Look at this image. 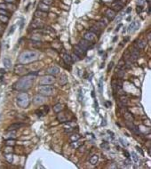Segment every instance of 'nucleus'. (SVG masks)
<instances>
[{
    "mask_svg": "<svg viewBox=\"0 0 151 169\" xmlns=\"http://www.w3.org/2000/svg\"><path fill=\"white\" fill-rule=\"evenodd\" d=\"M139 56V51L138 50H133L132 52H131V57L133 59V60H137Z\"/></svg>",
    "mask_w": 151,
    "mask_h": 169,
    "instance_id": "25",
    "label": "nucleus"
},
{
    "mask_svg": "<svg viewBox=\"0 0 151 169\" xmlns=\"http://www.w3.org/2000/svg\"><path fill=\"white\" fill-rule=\"evenodd\" d=\"M37 57H38V53L35 51H26L20 53L18 60L21 64H27L28 62L36 60Z\"/></svg>",
    "mask_w": 151,
    "mask_h": 169,
    "instance_id": "2",
    "label": "nucleus"
},
{
    "mask_svg": "<svg viewBox=\"0 0 151 169\" xmlns=\"http://www.w3.org/2000/svg\"><path fill=\"white\" fill-rule=\"evenodd\" d=\"M96 36L97 35H95L94 33L92 32H87L85 33V35H84V36H83V38L85 39V40L89 41V42H91V43H92L93 44V42H95L96 40Z\"/></svg>",
    "mask_w": 151,
    "mask_h": 169,
    "instance_id": "9",
    "label": "nucleus"
},
{
    "mask_svg": "<svg viewBox=\"0 0 151 169\" xmlns=\"http://www.w3.org/2000/svg\"><path fill=\"white\" fill-rule=\"evenodd\" d=\"M62 59H63L64 62H65L66 64L71 65L72 62H73L71 56H70V55H68V54H67V53H65V54H64L63 57H62Z\"/></svg>",
    "mask_w": 151,
    "mask_h": 169,
    "instance_id": "16",
    "label": "nucleus"
},
{
    "mask_svg": "<svg viewBox=\"0 0 151 169\" xmlns=\"http://www.w3.org/2000/svg\"><path fill=\"white\" fill-rule=\"evenodd\" d=\"M5 159L9 162V163H12V155L10 153V154H6L5 155Z\"/></svg>",
    "mask_w": 151,
    "mask_h": 169,
    "instance_id": "35",
    "label": "nucleus"
},
{
    "mask_svg": "<svg viewBox=\"0 0 151 169\" xmlns=\"http://www.w3.org/2000/svg\"><path fill=\"white\" fill-rule=\"evenodd\" d=\"M112 67H113V61H111V63H110V65L108 66V70H109V69H110V68H111Z\"/></svg>",
    "mask_w": 151,
    "mask_h": 169,
    "instance_id": "52",
    "label": "nucleus"
},
{
    "mask_svg": "<svg viewBox=\"0 0 151 169\" xmlns=\"http://www.w3.org/2000/svg\"><path fill=\"white\" fill-rule=\"evenodd\" d=\"M48 110H49V108H48L47 106H43V107H41L40 109H36V114L38 116V117H43V116H44L45 114H47Z\"/></svg>",
    "mask_w": 151,
    "mask_h": 169,
    "instance_id": "10",
    "label": "nucleus"
},
{
    "mask_svg": "<svg viewBox=\"0 0 151 169\" xmlns=\"http://www.w3.org/2000/svg\"><path fill=\"white\" fill-rule=\"evenodd\" d=\"M124 117H125V120H126V121H131V122H132V121H133V117H132V116H131V114L130 112H126V113H125Z\"/></svg>",
    "mask_w": 151,
    "mask_h": 169,
    "instance_id": "26",
    "label": "nucleus"
},
{
    "mask_svg": "<svg viewBox=\"0 0 151 169\" xmlns=\"http://www.w3.org/2000/svg\"><path fill=\"white\" fill-rule=\"evenodd\" d=\"M120 101H121V103H122V105L123 106H124V105H126L127 104V102H128V99L126 98L125 96H121L120 97Z\"/></svg>",
    "mask_w": 151,
    "mask_h": 169,
    "instance_id": "29",
    "label": "nucleus"
},
{
    "mask_svg": "<svg viewBox=\"0 0 151 169\" xmlns=\"http://www.w3.org/2000/svg\"><path fill=\"white\" fill-rule=\"evenodd\" d=\"M139 28V21H133L132 23L130 24V26L128 27V31L129 32H133L138 30V28Z\"/></svg>",
    "mask_w": 151,
    "mask_h": 169,
    "instance_id": "12",
    "label": "nucleus"
},
{
    "mask_svg": "<svg viewBox=\"0 0 151 169\" xmlns=\"http://www.w3.org/2000/svg\"><path fill=\"white\" fill-rule=\"evenodd\" d=\"M54 76H52V75H46V76H44L43 77H41L39 79V82L38 84L40 85H50L54 83Z\"/></svg>",
    "mask_w": 151,
    "mask_h": 169,
    "instance_id": "5",
    "label": "nucleus"
},
{
    "mask_svg": "<svg viewBox=\"0 0 151 169\" xmlns=\"http://www.w3.org/2000/svg\"><path fill=\"white\" fill-rule=\"evenodd\" d=\"M110 106H111V102H110V101H105V107H106V108H110Z\"/></svg>",
    "mask_w": 151,
    "mask_h": 169,
    "instance_id": "44",
    "label": "nucleus"
},
{
    "mask_svg": "<svg viewBox=\"0 0 151 169\" xmlns=\"http://www.w3.org/2000/svg\"><path fill=\"white\" fill-rule=\"evenodd\" d=\"M124 64H125L124 60H120L119 62H118V64H117V69H123V68H124Z\"/></svg>",
    "mask_w": 151,
    "mask_h": 169,
    "instance_id": "30",
    "label": "nucleus"
},
{
    "mask_svg": "<svg viewBox=\"0 0 151 169\" xmlns=\"http://www.w3.org/2000/svg\"><path fill=\"white\" fill-rule=\"evenodd\" d=\"M141 11H142V6H140V5H139V6H138V7H137V12H140Z\"/></svg>",
    "mask_w": 151,
    "mask_h": 169,
    "instance_id": "47",
    "label": "nucleus"
},
{
    "mask_svg": "<svg viewBox=\"0 0 151 169\" xmlns=\"http://www.w3.org/2000/svg\"><path fill=\"white\" fill-rule=\"evenodd\" d=\"M123 154L125 155V157H130V154H129L127 151H124V152H123Z\"/></svg>",
    "mask_w": 151,
    "mask_h": 169,
    "instance_id": "48",
    "label": "nucleus"
},
{
    "mask_svg": "<svg viewBox=\"0 0 151 169\" xmlns=\"http://www.w3.org/2000/svg\"><path fill=\"white\" fill-rule=\"evenodd\" d=\"M117 76L119 78H122L123 76H124V71H123V69H118V71H117Z\"/></svg>",
    "mask_w": 151,
    "mask_h": 169,
    "instance_id": "37",
    "label": "nucleus"
},
{
    "mask_svg": "<svg viewBox=\"0 0 151 169\" xmlns=\"http://www.w3.org/2000/svg\"><path fill=\"white\" fill-rule=\"evenodd\" d=\"M0 20L3 22H7L8 21V17L6 15H1L0 14Z\"/></svg>",
    "mask_w": 151,
    "mask_h": 169,
    "instance_id": "36",
    "label": "nucleus"
},
{
    "mask_svg": "<svg viewBox=\"0 0 151 169\" xmlns=\"http://www.w3.org/2000/svg\"><path fill=\"white\" fill-rule=\"evenodd\" d=\"M78 45H79L81 48H83V50L87 51L88 49L91 48V46H92V43H91V42H89V41H87V40H85V39L83 38V39H82V40L79 42Z\"/></svg>",
    "mask_w": 151,
    "mask_h": 169,
    "instance_id": "8",
    "label": "nucleus"
},
{
    "mask_svg": "<svg viewBox=\"0 0 151 169\" xmlns=\"http://www.w3.org/2000/svg\"><path fill=\"white\" fill-rule=\"evenodd\" d=\"M115 12L114 11V10H112V9H107V11H106V16H107V18L108 19V20H114L115 17Z\"/></svg>",
    "mask_w": 151,
    "mask_h": 169,
    "instance_id": "14",
    "label": "nucleus"
},
{
    "mask_svg": "<svg viewBox=\"0 0 151 169\" xmlns=\"http://www.w3.org/2000/svg\"><path fill=\"white\" fill-rule=\"evenodd\" d=\"M60 114H58L57 116V119L60 121V122H67L68 119V116L67 115L66 112H59Z\"/></svg>",
    "mask_w": 151,
    "mask_h": 169,
    "instance_id": "13",
    "label": "nucleus"
},
{
    "mask_svg": "<svg viewBox=\"0 0 151 169\" xmlns=\"http://www.w3.org/2000/svg\"><path fill=\"white\" fill-rule=\"evenodd\" d=\"M62 109H63V105L61 104V103H57V104H55L53 106V110H54L56 113L60 112Z\"/></svg>",
    "mask_w": 151,
    "mask_h": 169,
    "instance_id": "20",
    "label": "nucleus"
},
{
    "mask_svg": "<svg viewBox=\"0 0 151 169\" xmlns=\"http://www.w3.org/2000/svg\"><path fill=\"white\" fill-rule=\"evenodd\" d=\"M54 87L52 85H40L38 87V93L44 96H51L54 93Z\"/></svg>",
    "mask_w": 151,
    "mask_h": 169,
    "instance_id": "4",
    "label": "nucleus"
},
{
    "mask_svg": "<svg viewBox=\"0 0 151 169\" xmlns=\"http://www.w3.org/2000/svg\"><path fill=\"white\" fill-rule=\"evenodd\" d=\"M0 14L1 15H7L8 12L5 11V10H3V9H0Z\"/></svg>",
    "mask_w": 151,
    "mask_h": 169,
    "instance_id": "42",
    "label": "nucleus"
},
{
    "mask_svg": "<svg viewBox=\"0 0 151 169\" xmlns=\"http://www.w3.org/2000/svg\"><path fill=\"white\" fill-rule=\"evenodd\" d=\"M91 32H92V33H94L95 35H99V33H100V30H99V28H98L97 27H91Z\"/></svg>",
    "mask_w": 151,
    "mask_h": 169,
    "instance_id": "31",
    "label": "nucleus"
},
{
    "mask_svg": "<svg viewBox=\"0 0 151 169\" xmlns=\"http://www.w3.org/2000/svg\"><path fill=\"white\" fill-rule=\"evenodd\" d=\"M6 3H13L14 2V0H4Z\"/></svg>",
    "mask_w": 151,
    "mask_h": 169,
    "instance_id": "51",
    "label": "nucleus"
},
{
    "mask_svg": "<svg viewBox=\"0 0 151 169\" xmlns=\"http://www.w3.org/2000/svg\"><path fill=\"white\" fill-rule=\"evenodd\" d=\"M98 160H99V157H98L97 155H93V156L90 158V163H91V165H94L98 163Z\"/></svg>",
    "mask_w": 151,
    "mask_h": 169,
    "instance_id": "24",
    "label": "nucleus"
},
{
    "mask_svg": "<svg viewBox=\"0 0 151 169\" xmlns=\"http://www.w3.org/2000/svg\"><path fill=\"white\" fill-rule=\"evenodd\" d=\"M16 99H17V104L20 108H28L30 104L28 95L25 92H21V93H18Z\"/></svg>",
    "mask_w": 151,
    "mask_h": 169,
    "instance_id": "3",
    "label": "nucleus"
},
{
    "mask_svg": "<svg viewBox=\"0 0 151 169\" xmlns=\"http://www.w3.org/2000/svg\"><path fill=\"white\" fill-rule=\"evenodd\" d=\"M80 138V135L79 134H73L70 136V140L71 141H76V140H78Z\"/></svg>",
    "mask_w": 151,
    "mask_h": 169,
    "instance_id": "38",
    "label": "nucleus"
},
{
    "mask_svg": "<svg viewBox=\"0 0 151 169\" xmlns=\"http://www.w3.org/2000/svg\"><path fill=\"white\" fill-rule=\"evenodd\" d=\"M5 144L7 146H13V145H15V141L13 139H8L7 141H5Z\"/></svg>",
    "mask_w": 151,
    "mask_h": 169,
    "instance_id": "34",
    "label": "nucleus"
},
{
    "mask_svg": "<svg viewBox=\"0 0 151 169\" xmlns=\"http://www.w3.org/2000/svg\"><path fill=\"white\" fill-rule=\"evenodd\" d=\"M74 54L76 55L78 58H83L86 54V51L83 50V48H81L79 45H75L74 46Z\"/></svg>",
    "mask_w": 151,
    "mask_h": 169,
    "instance_id": "6",
    "label": "nucleus"
},
{
    "mask_svg": "<svg viewBox=\"0 0 151 169\" xmlns=\"http://www.w3.org/2000/svg\"><path fill=\"white\" fill-rule=\"evenodd\" d=\"M119 141H121V143H122V145H123V146H125V147H126V146H127V145H128L127 142H126V141H123V139H122V138H120V139H119Z\"/></svg>",
    "mask_w": 151,
    "mask_h": 169,
    "instance_id": "43",
    "label": "nucleus"
},
{
    "mask_svg": "<svg viewBox=\"0 0 151 169\" xmlns=\"http://www.w3.org/2000/svg\"><path fill=\"white\" fill-rule=\"evenodd\" d=\"M98 90H99V93H102V91H103V77H100L99 83H98Z\"/></svg>",
    "mask_w": 151,
    "mask_h": 169,
    "instance_id": "22",
    "label": "nucleus"
},
{
    "mask_svg": "<svg viewBox=\"0 0 151 169\" xmlns=\"http://www.w3.org/2000/svg\"><path fill=\"white\" fill-rule=\"evenodd\" d=\"M131 7H130V8H128V9H127V11H126V12H131Z\"/></svg>",
    "mask_w": 151,
    "mask_h": 169,
    "instance_id": "53",
    "label": "nucleus"
},
{
    "mask_svg": "<svg viewBox=\"0 0 151 169\" xmlns=\"http://www.w3.org/2000/svg\"><path fill=\"white\" fill-rule=\"evenodd\" d=\"M32 101H33V103L36 105H41L43 104V103H44V101H45V98L44 97V95H42V94H37V95H36V96L33 98V100H32Z\"/></svg>",
    "mask_w": 151,
    "mask_h": 169,
    "instance_id": "7",
    "label": "nucleus"
},
{
    "mask_svg": "<svg viewBox=\"0 0 151 169\" xmlns=\"http://www.w3.org/2000/svg\"><path fill=\"white\" fill-rule=\"evenodd\" d=\"M36 76V73H34V74H28V75H26L24 76L23 77L20 78L19 80L16 82L15 84H13V88L19 91V92H25L31 87L32 83H33V80L35 78V76Z\"/></svg>",
    "mask_w": 151,
    "mask_h": 169,
    "instance_id": "1",
    "label": "nucleus"
},
{
    "mask_svg": "<svg viewBox=\"0 0 151 169\" xmlns=\"http://www.w3.org/2000/svg\"><path fill=\"white\" fill-rule=\"evenodd\" d=\"M137 44H138V49H143L147 44V41L144 40V39H141V40H139Z\"/></svg>",
    "mask_w": 151,
    "mask_h": 169,
    "instance_id": "23",
    "label": "nucleus"
},
{
    "mask_svg": "<svg viewBox=\"0 0 151 169\" xmlns=\"http://www.w3.org/2000/svg\"><path fill=\"white\" fill-rule=\"evenodd\" d=\"M118 1H121V2H124L125 0H118Z\"/></svg>",
    "mask_w": 151,
    "mask_h": 169,
    "instance_id": "54",
    "label": "nucleus"
},
{
    "mask_svg": "<svg viewBox=\"0 0 151 169\" xmlns=\"http://www.w3.org/2000/svg\"><path fill=\"white\" fill-rule=\"evenodd\" d=\"M136 149H138V151H139V152L141 153V154H143V151H142V150H141V149H140V148H139V147H138V146H137V147H136Z\"/></svg>",
    "mask_w": 151,
    "mask_h": 169,
    "instance_id": "49",
    "label": "nucleus"
},
{
    "mask_svg": "<svg viewBox=\"0 0 151 169\" xmlns=\"http://www.w3.org/2000/svg\"><path fill=\"white\" fill-rule=\"evenodd\" d=\"M22 125H24L23 124H21V123H15V124H12L11 125H9V127H8V131H10V130H16V129L20 128L21 127Z\"/></svg>",
    "mask_w": 151,
    "mask_h": 169,
    "instance_id": "18",
    "label": "nucleus"
},
{
    "mask_svg": "<svg viewBox=\"0 0 151 169\" xmlns=\"http://www.w3.org/2000/svg\"><path fill=\"white\" fill-rule=\"evenodd\" d=\"M68 82V77L65 76V75H63V76L60 77V84H61V85H63V84H65L66 83Z\"/></svg>",
    "mask_w": 151,
    "mask_h": 169,
    "instance_id": "28",
    "label": "nucleus"
},
{
    "mask_svg": "<svg viewBox=\"0 0 151 169\" xmlns=\"http://www.w3.org/2000/svg\"><path fill=\"white\" fill-rule=\"evenodd\" d=\"M47 72L49 75H52V76H57L59 75L60 73V68L56 66H52V67H50V68L47 69Z\"/></svg>",
    "mask_w": 151,
    "mask_h": 169,
    "instance_id": "11",
    "label": "nucleus"
},
{
    "mask_svg": "<svg viewBox=\"0 0 151 169\" xmlns=\"http://www.w3.org/2000/svg\"><path fill=\"white\" fill-rule=\"evenodd\" d=\"M44 25L43 23H41V22H37L36 20H35L34 22H33V24H32V27L35 28H42Z\"/></svg>",
    "mask_w": 151,
    "mask_h": 169,
    "instance_id": "27",
    "label": "nucleus"
},
{
    "mask_svg": "<svg viewBox=\"0 0 151 169\" xmlns=\"http://www.w3.org/2000/svg\"><path fill=\"white\" fill-rule=\"evenodd\" d=\"M3 64H4V67L5 68H7V69H9V68H11V67H12V61H11V60L9 59V58H4V60H3Z\"/></svg>",
    "mask_w": 151,
    "mask_h": 169,
    "instance_id": "17",
    "label": "nucleus"
},
{
    "mask_svg": "<svg viewBox=\"0 0 151 169\" xmlns=\"http://www.w3.org/2000/svg\"><path fill=\"white\" fill-rule=\"evenodd\" d=\"M14 28H15V26H14V25L12 26V28H11L12 29H10V31H9V35H10V34H12V33L14 31Z\"/></svg>",
    "mask_w": 151,
    "mask_h": 169,
    "instance_id": "46",
    "label": "nucleus"
},
{
    "mask_svg": "<svg viewBox=\"0 0 151 169\" xmlns=\"http://www.w3.org/2000/svg\"><path fill=\"white\" fill-rule=\"evenodd\" d=\"M83 99V94H82V90L80 89L79 90V93H78V101H81Z\"/></svg>",
    "mask_w": 151,
    "mask_h": 169,
    "instance_id": "41",
    "label": "nucleus"
},
{
    "mask_svg": "<svg viewBox=\"0 0 151 169\" xmlns=\"http://www.w3.org/2000/svg\"><path fill=\"white\" fill-rule=\"evenodd\" d=\"M131 158L133 159L134 163H138L139 162V157H138V155L135 152H131Z\"/></svg>",
    "mask_w": 151,
    "mask_h": 169,
    "instance_id": "32",
    "label": "nucleus"
},
{
    "mask_svg": "<svg viewBox=\"0 0 151 169\" xmlns=\"http://www.w3.org/2000/svg\"><path fill=\"white\" fill-rule=\"evenodd\" d=\"M0 9H3V10H5V9H6V6H5V4H0Z\"/></svg>",
    "mask_w": 151,
    "mask_h": 169,
    "instance_id": "45",
    "label": "nucleus"
},
{
    "mask_svg": "<svg viewBox=\"0 0 151 169\" xmlns=\"http://www.w3.org/2000/svg\"><path fill=\"white\" fill-rule=\"evenodd\" d=\"M35 15H36V17H40V18H45V17L47 16V13L45 12H42V11H36V12H35Z\"/></svg>",
    "mask_w": 151,
    "mask_h": 169,
    "instance_id": "21",
    "label": "nucleus"
},
{
    "mask_svg": "<svg viewBox=\"0 0 151 169\" xmlns=\"http://www.w3.org/2000/svg\"><path fill=\"white\" fill-rule=\"evenodd\" d=\"M38 9H39V11H42V12H47L49 11V7H48L47 4H44V3H40L38 4Z\"/></svg>",
    "mask_w": 151,
    "mask_h": 169,
    "instance_id": "19",
    "label": "nucleus"
},
{
    "mask_svg": "<svg viewBox=\"0 0 151 169\" xmlns=\"http://www.w3.org/2000/svg\"><path fill=\"white\" fill-rule=\"evenodd\" d=\"M81 145H82V143L79 142V141H73V142H71V147L72 148H75V149H77Z\"/></svg>",
    "mask_w": 151,
    "mask_h": 169,
    "instance_id": "33",
    "label": "nucleus"
},
{
    "mask_svg": "<svg viewBox=\"0 0 151 169\" xmlns=\"http://www.w3.org/2000/svg\"><path fill=\"white\" fill-rule=\"evenodd\" d=\"M42 3H44V4L49 5V4H52V0H43V2H42Z\"/></svg>",
    "mask_w": 151,
    "mask_h": 169,
    "instance_id": "40",
    "label": "nucleus"
},
{
    "mask_svg": "<svg viewBox=\"0 0 151 169\" xmlns=\"http://www.w3.org/2000/svg\"><path fill=\"white\" fill-rule=\"evenodd\" d=\"M121 27H122V24H119V25H118V26L116 27V29H115V31H118V30H119V28H121Z\"/></svg>",
    "mask_w": 151,
    "mask_h": 169,
    "instance_id": "50",
    "label": "nucleus"
},
{
    "mask_svg": "<svg viewBox=\"0 0 151 169\" xmlns=\"http://www.w3.org/2000/svg\"><path fill=\"white\" fill-rule=\"evenodd\" d=\"M100 147H101L102 149H108V148H109V145H108V143H107V142L104 141L103 143H101Z\"/></svg>",
    "mask_w": 151,
    "mask_h": 169,
    "instance_id": "39",
    "label": "nucleus"
},
{
    "mask_svg": "<svg viewBox=\"0 0 151 169\" xmlns=\"http://www.w3.org/2000/svg\"><path fill=\"white\" fill-rule=\"evenodd\" d=\"M26 71V68L24 67L23 65H17L15 67V73L16 74H19V75H21V74H24Z\"/></svg>",
    "mask_w": 151,
    "mask_h": 169,
    "instance_id": "15",
    "label": "nucleus"
}]
</instances>
